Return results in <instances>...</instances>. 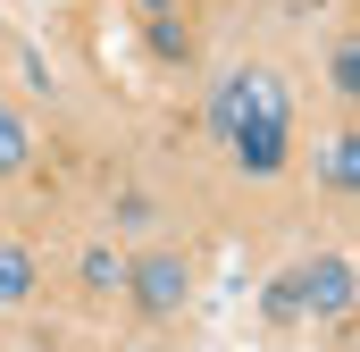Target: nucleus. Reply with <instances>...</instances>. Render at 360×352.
Instances as JSON below:
<instances>
[{
  "mask_svg": "<svg viewBox=\"0 0 360 352\" xmlns=\"http://www.w3.org/2000/svg\"><path fill=\"white\" fill-rule=\"evenodd\" d=\"M252 126H293V92H285L276 68H235V76H218V92H210V134L218 143H235Z\"/></svg>",
  "mask_w": 360,
  "mask_h": 352,
  "instance_id": "nucleus-1",
  "label": "nucleus"
},
{
  "mask_svg": "<svg viewBox=\"0 0 360 352\" xmlns=\"http://www.w3.org/2000/svg\"><path fill=\"white\" fill-rule=\"evenodd\" d=\"M344 310H352V260L344 252H319L269 285V319H344Z\"/></svg>",
  "mask_w": 360,
  "mask_h": 352,
  "instance_id": "nucleus-2",
  "label": "nucleus"
},
{
  "mask_svg": "<svg viewBox=\"0 0 360 352\" xmlns=\"http://www.w3.org/2000/svg\"><path fill=\"white\" fill-rule=\"evenodd\" d=\"M126 294H134L151 319H176V310H184V294H193V268H184L176 252H143V260L126 268Z\"/></svg>",
  "mask_w": 360,
  "mask_h": 352,
  "instance_id": "nucleus-3",
  "label": "nucleus"
},
{
  "mask_svg": "<svg viewBox=\"0 0 360 352\" xmlns=\"http://www.w3.org/2000/svg\"><path fill=\"white\" fill-rule=\"evenodd\" d=\"M285 143H293V126H252V134H235L226 151H235L243 176H276V168H285Z\"/></svg>",
  "mask_w": 360,
  "mask_h": 352,
  "instance_id": "nucleus-4",
  "label": "nucleus"
},
{
  "mask_svg": "<svg viewBox=\"0 0 360 352\" xmlns=\"http://www.w3.org/2000/svg\"><path fill=\"white\" fill-rule=\"evenodd\" d=\"M34 294V252L25 244H0V310H17Z\"/></svg>",
  "mask_w": 360,
  "mask_h": 352,
  "instance_id": "nucleus-5",
  "label": "nucleus"
},
{
  "mask_svg": "<svg viewBox=\"0 0 360 352\" xmlns=\"http://www.w3.org/2000/svg\"><path fill=\"white\" fill-rule=\"evenodd\" d=\"M319 176H327L335 193H352V184H360V143H352V134H335V143L319 151Z\"/></svg>",
  "mask_w": 360,
  "mask_h": 352,
  "instance_id": "nucleus-6",
  "label": "nucleus"
},
{
  "mask_svg": "<svg viewBox=\"0 0 360 352\" xmlns=\"http://www.w3.org/2000/svg\"><path fill=\"white\" fill-rule=\"evenodd\" d=\"M25 160H34V134H25V118L0 101V176H17Z\"/></svg>",
  "mask_w": 360,
  "mask_h": 352,
  "instance_id": "nucleus-7",
  "label": "nucleus"
},
{
  "mask_svg": "<svg viewBox=\"0 0 360 352\" xmlns=\"http://www.w3.org/2000/svg\"><path fill=\"white\" fill-rule=\"evenodd\" d=\"M84 285H92V294H117V285H126V260L92 244V252H84Z\"/></svg>",
  "mask_w": 360,
  "mask_h": 352,
  "instance_id": "nucleus-8",
  "label": "nucleus"
},
{
  "mask_svg": "<svg viewBox=\"0 0 360 352\" xmlns=\"http://www.w3.org/2000/svg\"><path fill=\"white\" fill-rule=\"evenodd\" d=\"M335 92H344V101L360 92V51H352V42H335Z\"/></svg>",
  "mask_w": 360,
  "mask_h": 352,
  "instance_id": "nucleus-9",
  "label": "nucleus"
}]
</instances>
